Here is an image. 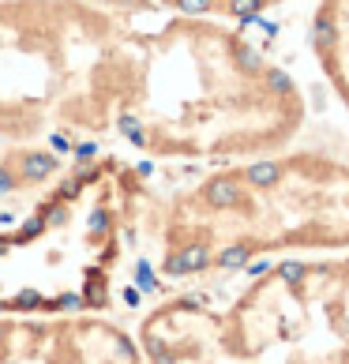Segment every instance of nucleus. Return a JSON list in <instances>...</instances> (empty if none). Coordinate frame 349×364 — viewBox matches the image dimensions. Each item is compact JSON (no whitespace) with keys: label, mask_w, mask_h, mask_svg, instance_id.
<instances>
[{"label":"nucleus","mask_w":349,"mask_h":364,"mask_svg":"<svg viewBox=\"0 0 349 364\" xmlns=\"http://www.w3.org/2000/svg\"><path fill=\"white\" fill-rule=\"evenodd\" d=\"M304 94L240 23L102 0H0V139L225 166L293 146Z\"/></svg>","instance_id":"1"},{"label":"nucleus","mask_w":349,"mask_h":364,"mask_svg":"<svg viewBox=\"0 0 349 364\" xmlns=\"http://www.w3.org/2000/svg\"><path fill=\"white\" fill-rule=\"evenodd\" d=\"M131 248L169 282L240 271L267 255L349 252V161L286 146L210 166L169 192L146 184Z\"/></svg>","instance_id":"2"},{"label":"nucleus","mask_w":349,"mask_h":364,"mask_svg":"<svg viewBox=\"0 0 349 364\" xmlns=\"http://www.w3.org/2000/svg\"><path fill=\"white\" fill-rule=\"evenodd\" d=\"M0 364H143V353L98 312H0Z\"/></svg>","instance_id":"3"},{"label":"nucleus","mask_w":349,"mask_h":364,"mask_svg":"<svg viewBox=\"0 0 349 364\" xmlns=\"http://www.w3.org/2000/svg\"><path fill=\"white\" fill-rule=\"evenodd\" d=\"M308 46L334 98L349 113V0H316L308 19Z\"/></svg>","instance_id":"4"},{"label":"nucleus","mask_w":349,"mask_h":364,"mask_svg":"<svg viewBox=\"0 0 349 364\" xmlns=\"http://www.w3.org/2000/svg\"><path fill=\"white\" fill-rule=\"evenodd\" d=\"M113 8H131V11H173V16H210L225 23H248L274 11L289 0H102Z\"/></svg>","instance_id":"5"}]
</instances>
